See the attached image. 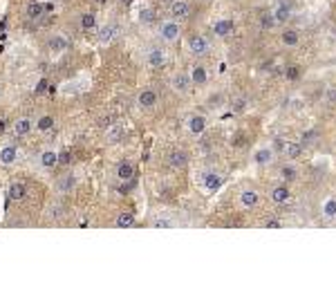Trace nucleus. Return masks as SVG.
Returning a JSON list of instances; mask_svg holds the SVG:
<instances>
[{"label": "nucleus", "mask_w": 336, "mask_h": 298, "mask_svg": "<svg viewBox=\"0 0 336 298\" xmlns=\"http://www.w3.org/2000/svg\"><path fill=\"white\" fill-rule=\"evenodd\" d=\"M189 16H191V2H186V0H173L170 2V18L173 21L182 23Z\"/></svg>", "instance_id": "7ed1b4c3"}, {"label": "nucleus", "mask_w": 336, "mask_h": 298, "mask_svg": "<svg viewBox=\"0 0 336 298\" xmlns=\"http://www.w3.org/2000/svg\"><path fill=\"white\" fill-rule=\"evenodd\" d=\"M325 99L330 103H336V88H327V92H325Z\"/></svg>", "instance_id": "f704fd0d"}, {"label": "nucleus", "mask_w": 336, "mask_h": 298, "mask_svg": "<svg viewBox=\"0 0 336 298\" xmlns=\"http://www.w3.org/2000/svg\"><path fill=\"white\" fill-rule=\"evenodd\" d=\"M135 215H132V213H119V215H117L115 218V227L117 229H130V227H135Z\"/></svg>", "instance_id": "5701e85b"}, {"label": "nucleus", "mask_w": 336, "mask_h": 298, "mask_svg": "<svg viewBox=\"0 0 336 298\" xmlns=\"http://www.w3.org/2000/svg\"><path fill=\"white\" fill-rule=\"evenodd\" d=\"M267 227L269 229H280L283 224H280V220H267Z\"/></svg>", "instance_id": "e433bc0d"}, {"label": "nucleus", "mask_w": 336, "mask_h": 298, "mask_svg": "<svg viewBox=\"0 0 336 298\" xmlns=\"http://www.w3.org/2000/svg\"><path fill=\"white\" fill-rule=\"evenodd\" d=\"M45 90H48V81L41 79L38 81V85H36V94H41V92H45Z\"/></svg>", "instance_id": "c9c22d12"}, {"label": "nucleus", "mask_w": 336, "mask_h": 298, "mask_svg": "<svg viewBox=\"0 0 336 298\" xmlns=\"http://www.w3.org/2000/svg\"><path fill=\"white\" fill-rule=\"evenodd\" d=\"M209 41H206V36H202V34H193V36L189 38V49L191 54H195V56H204L206 52H209Z\"/></svg>", "instance_id": "39448f33"}, {"label": "nucleus", "mask_w": 336, "mask_h": 298, "mask_svg": "<svg viewBox=\"0 0 336 298\" xmlns=\"http://www.w3.org/2000/svg\"><path fill=\"white\" fill-rule=\"evenodd\" d=\"M146 65L152 69H159L166 65V52H164V47H150L146 52Z\"/></svg>", "instance_id": "20e7f679"}, {"label": "nucleus", "mask_w": 336, "mask_h": 298, "mask_svg": "<svg viewBox=\"0 0 336 298\" xmlns=\"http://www.w3.org/2000/svg\"><path fill=\"white\" fill-rule=\"evenodd\" d=\"M168 164L179 170L186 168V166H189V155H186L184 150H173V153L168 155Z\"/></svg>", "instance_id": "4468645a"}, {"label": "nucleus", "mask_w": 336, "mask_h": 298, "mask_svg": "<svg viewBox=\"0 0 336 298\" xmlns=\"http://www.w3.org/2000/svg\"><path fill=\"white\" fill-rule=\"evenodd\" d=\"M170 88H173V92H177V94H186L191 88V76L184 74V72L173 74L170 76Z\"/></svg>", "instance_id": "0eeeda50"}, {"label": "nucleus", "mask_w": 336, "mask_h": 298, "mask_svg": "<svg viewBox=\"0 0 336 298\" xmlns=\"http://www.w3.org/2000/svg\"><path fill=\"white\" fill-rule=\"evenodd\" d=\"M289 197H291V191H289L287 184H280V186L271 188V200L276 204H287L289 202Z\"/></svg>", "instance_id": "a211bd4d"}, {"label": "nucleus", "mask_w": 336, "mask_h": 298, "mask_svg": "<svg viewBox=\"0 0 336 298\" xmlns=\"http://www.w3.org/2000/svg\"><path fill=\"white\" fill-rule=\"evenodd\" d=\"M159 101V94L155 90H142L139 92V96H137V106L142 108V110H150V108H155Z\"/></svg>", "instance_id": "6e6552de"}, {"label": "nucleus", "mask_w": 336, "mask_h": 298, "mask_svg": "<svg viewBox=\"0 0 336 298\" xmlns=\"http://www.w3.org/2000/svg\"><path fill=\"white\" fill-rule=\"evenodd\" d=\"M206 130V117H202V115H193V117L189 119V133L191 135H204Z\"/></svg>", "instance_id": "2eb2a0df"}, {"label": "nucleus", "mask_w": 336, "mask_h": 298, "mask_svg": "<svg viewBox=\"0 0 336 298\" xmlns=\"http://www.w3.org/2000/svg\"><path fill=\"white\" fill-rule=\"evenodd\" d=\"M7 195H9L11 202H21L23 197L27 195V186L23 184V182H11V184H9V191H7Z\"/></svg>", "instance_id": "f3484780"}, {"label": "nucleus", "mask_w": 336, "mask_h": 298, "mask_svg": "<svg viewBox=\"0 0 336 298\" xmlns=\"http://www.w3.org/2000/svg\"><path fill=\"white\" fill-rule=\"evenodd\" d=\"M283 155L287 157L289 161H296L303 155V144H298V141H285L283 144Z\"/></svg>", "instance_id": "f8f14e48"}, {"label": "nucleus", "mask_w": 336, "mask_h": 298, "mask_svg": "<svg viewBox=\"0 0 336 298\" xmlns=\"http://www.w3.org/2000/svg\"><path fill=\"white\" fill-rule=\"evenodd\" d=\"M54 117L52 115H43L41 119H36V130H41V133H49V130H52L54 128Z\"/></svg>", "instance_id": "bb28decb"}, {"label": "nucleus", "mask_w": 336, "mask_h": 298, "mask_svg": "<svg viewBox=\"0 0 336 298\" xmlns=\"http://www.w3.org/2000/svg\"><path fill=\"white\" fill-rule=\"evenodd\" d=\"M115 25H103L99 29V43H110L112 38H115Z\"/></svg>", "instance_id": "c756f323"}, {"label": "nucleus", "mask_w": 336, "mask_h": 298, "mask_svg": "<svg viewBox=\"0 0 336 298\" xmlns=\"http://www.w3.org/2000/svg\"><path fill=\"white\" fill-rule=\"evenodd\" d=\"M280 38H283V43L287 45V47H296V45L300 43V34L296 32V29H285Z\"/></svg>", "instance_id": "393cba45"}, {"label": "nucleus", "mask_w": 336, "mask_h": 298, "mask_svg": "<svg viewBox=\"0 0 336 298\" xmlns=\"http://www.w3.org/2000/svg\"><path fill=\"white\" fill-rule=\"evenodd\" d=\"M25 11H27V18H29V21H36V18H41L43 14H45V5H41V2H29Z\"/></svg>", "instance_id": "a878e982"}, {"label": "nucleus", "mask_w": 336, "mask_h": 298, "mask_svg": "<svg viewBox=\"0 0 336 298\" xmlns=\"http://www.w3.org/2000/svg\"><path fill=\"white\" fill-rule=\"evenodd\" d=\"M76 184V180H74V175L72 173H68V175L63 177V182H61V191H70V188Z\"/></svg>", "instance_id": "473e14b6"}, {"label": "nucleus", "mask_w": 336, "mask_h": 298, "mask_svg": "<svg viewBox=\"0 0 336 298\" xmlns=\"http://www.w3.org/2000/svg\"><path fill=\"white\" fill-rule=\"evenodd\" d=\"M157 32H159V36H162V41L175 43V41H179V36H182V25H179L177 21H173V18H168V21H162Z\"/></svg>", "instance_id": "f257e3e1"}, {"label": "nucleus", "mask_w": 336, "mask_h": 298, "mask_svg": "<svg viewBox=\"0 0 336 298\" xmlns=\"http://www.w3.org/2000/svg\"><path fill=\"white\" fill-rule=\"evenodd\" d=\"M48 47H49V52L52 54H61V52H65V49L70 47V41L65 36H61V34H54V36L48 41Z\"/></svg>", "instance_id": "9b49d317"}, {"label": "nucleus", "mask_w": 336, "mask_h": 298, "mask_svg": "<svg viewBox=\"0 0 336 298\" xmlns=\"http://www.w3.org/2000/svg\"><path fill=\"white\" fill-rule=\"evenodd\" d=\"M222 184H224V177H222V173H217V170H206L204 175H202V186H204L206 193L220 191Z\"/></svg>", "instance_id": "f03ea898"}, {"label": "nucleus", "mask_w": 336, "mask_h": 298, "mask_svg": "<svg viewBox=\"0 0 336 298\" xmlns=\"http://www.w3.org/2000/svg\"><path fill=\"white\" fill-rule=\"evenodd\" d=\"M139 21H142L144 25H152V23L157 21V14H155V9H150V7H142V9H139Z\"/></svg>", "instance_id": "c85d7f7f"}, {"label": "nucleus", "mask_w": 336, "mask_h": 298, "mask_svg": "<svg viewBox=\"0 0 336 298\" xmlns=\"http://www.w3.org/2000/svg\"><path fill=\"white\" fill-rule=\"evenodd\" d=\"M280 175H283L285 182H294L296 177H298V170L294 168V166H283V170H280Z\"/></svg>", "instance_id": "7c9ffc66"}, {"label": "nucleus", "mask_w": 336, "mask_h": 298, "mask_svg": "<svg viewBox=\"0 0 336 298\" xmlns=\"http://www.w3.org/2000/svg\"><path fill=\"white\" fill-rule=\"evenodd\" d=\"M253 161H256L258 166H267L273 161V150L271 148H258L256 155H253Z\"/></svg>", "instance_id": "4be33fe9"}, {"label": "nucleus", "mask_w": 336, "mask_h": 298, "mask_svg": "<svg viewBox=\"0 0 336 298\" xmlns=\"http://www.w3.org/2000/svg\"><path fill=\"white\" fill-rule=\"evenodd\" d=\"M271 14H273V18H276L278 23H287L289 18H291V5H289V2H278Z\"/></svg>", "instance_id": "412c9836"}, {"label": "nucleus", "mask_w": 336, "mask_h": 298, "mask_svg": "<svg viewBox=\"0 0 336 298\" xmlns=\"http://www.w3.org/2000/svg\"><path fill=\"white\" fill-rule=\"evenodd\" d=\"M189 76H191V85H204L206 81H209V74H206L204 65H193Z\"/></svg>", "instance_id": "6ab92c4d"}, {"label": "nucleus", "mask_w": 336, "mask_h": 298, "mask_svg": "<svg viewBox=\"0 0 336 298\" xmlns=\"http://www.w3.org/2000/svg\"><path fill=\"white\" fill-rule=\"evenodd\" d=\"M58 161H61V157H58L56 150L48 148V150H43L41 153V166L43 168H56Z\"/></svg>", "instance_id": "dca6fc26"}, {"label": "nucleus", "mask_w": 336, "mask_h": 298, "mask_svg": "<svg viewBox=\"0 0 336 298\" xmlns=\"http://www.w3.org/2000/svg\"><path fill=\"white\" fill-rule=\"evenodd\" d=\"M233 29H236V23H233L231 18H220V21L213 23V34H216V36H220V38L231 36Z\"/></svg>", "instance_id": "1a4fd4ad"}, {"label": "nucleus", "mask_w": 336, "mask_h": 298, "mask_svg": "<svg viewBox=\"0 0 336 298\" xmlns=\"http://www.w3.org/2000/svg\"><path fill=\"white\" fill-rule=\"evenodd\" d=\"M32 128H34L32 119L21 117V119H16V123H14V133H16V137H25V135L32 133Z\"/></svg>", "instance_id": "aec40b11"}, {"label": "nucleus", "mask_w": 336, "mask_h": 298, "mask_svg": "<svg viewBox=\"0 0 336 298\" xmlns=\"http://www.w3.org/2000/svg\"><path fill=\"white\" fill-rule=\"evenodd\" d=\"M323 218L334 220L336 218V197H330L323 202Z\"/></svg>", "instance_id": "cd10ccee"}, {"label": "nucleus", "mask_w": 336, "mask_h": 298, "mask_svg": "<svg viewBox=\"0 0 336 298\" xmlns=\"http://www.w3.org/2000/svg\"><path fill=\"white\" fill-rule=\"evenodd\" d=\"M152 227H157V229H168V227H173V220L168 218H157L152 222Z\"/></svg>", "instance_id": "72a5a7b5"}, {"label": "nucleus", "mask_w": 336, "mask_h": 298, "mask_svg": "<svg viewBox=\"0 0 336 298\" xmlns=\"http://www.w3.org/2000/svg\"><path fill=\"white\" fill-rule=\"evenodd\" d=\"M79 27L83 29V32L96 29V16H95V11H85L83 16H81V21H79Z\"/></svg>", "instance_id": "b1692460"}, {"label": "nucleus", "mask_w": 336, "mask_h": 298, "mask_svg": "<svg viewBox=\"0 0 336 298\" xmlns=\"http://www.w3.org/2000/svg\"><path fill=\"white\" fill-rule=\"evenodd\" d=\"M117 180L119 182L135 180V164H132V161H121V164L117 166Z\"/></svg>", "instance_id": "ddd939ff"}, {"label": "nucleus", "mask_w": 336, "mask_h": 298, "mask_svg": "<svg viewBox=\"0 0 336 298\" xmlns=\"http://www.w3.org/2000/svg\"><path fill=\"white\" fill-rule=\"evenodd\" d=\"M260 25H263V29H271L273 25H278V21L273 18V14H271V11H267V14H264L263 18H260Z\"/></svg>", "instance_id": "2f4dec72"}, {"label": "nucleus", "mask_w": 336, "mask_h": 298, "mask_svg": "<svg viewBox=\"0 0 336 298\" xmlns=\"http://www.w3.org/2000/svg\"><path fill=\"white\" fill-rule=\"evenodd\" d=\"M238 202H240L242 208L251 211V208L258 206V202H260V195H258V191H253V188H242L240 197H238Z\"/></svg>", "instance_id": "423d86ee"}, {"label": "nucleus", "mask_w": 336, "mask_h": 298, "mask_svg": "<svg viewBox=\"0 0 336 298\" xmlns=\"http://www.w3.org/2000/svg\"><path fill=\"white\" fill-rule=\"evenodd\" d=\"M16 161H18L16 146H2V148H0V166H14Z\"/></svg>", "instance_id": "9d476101"}]
</instances>
